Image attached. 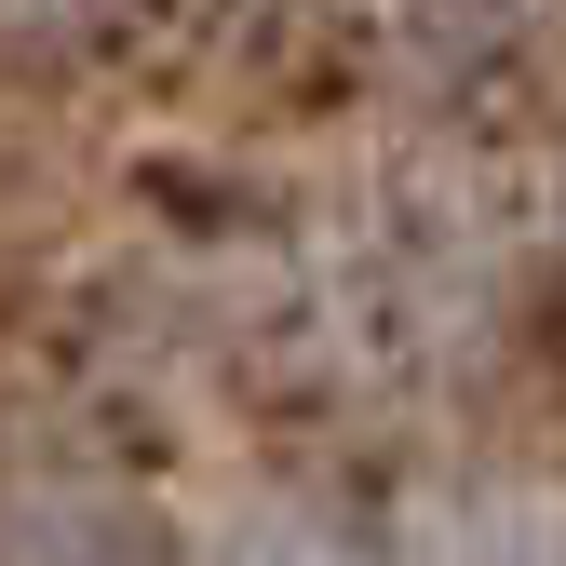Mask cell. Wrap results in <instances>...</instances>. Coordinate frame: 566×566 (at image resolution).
Masks as SVG:
<instances>
[{
  "instance_id": "obj_1",
  "label": "cell",
  "mask_w": 566,
  "mask_h": 566,
  "mask_svg": "<svg viewBox=\"0 0 566 566\" xmlns=\"http://www.w3.org/2000/svg\"><path fill=\"white\" fill-rule=\"evenodd\" d=\"M539 365L566 378V270H553V297H539Z\"/></svg>"
}]
</instances>
